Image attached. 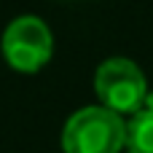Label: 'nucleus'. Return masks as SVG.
<instances>
[{
	"mask_svg": "<svg viewBox=\"0 0 153 153\" xmlns=\"http://www.w3.org/2000/svg\"><path fill=\"white\" fill-rule=\"evenodd\" d=\"M126 153H153V102L126 121Z\"/></svg>",
	"mask_w": 153,
	"mask_h": 153,
	"instance_id": "obj_4",
	"label": "nucleus"
},
{
	"mask_svg": "<svg viewBox=\"0 0 153 153\" xmlns=\"http://www.w3.org/2000/svg\"><path fill=\"white\" fill-rule=\"evenodd\" d=\"M126 148V118L105 105L75 110L62 129L65 153H121Z\"/></svg>",
	"mask_w": 153,
	"mask_h": 153,
	"instance_id": "obj_1",
	"label": "nucleus"
},
{
	"mask_svg": "<svg viewBox=\"0 0 153 153\" xmlns=\"http://www.w3.org/2000/svg\"><path fill=\"white\" fill-rule=\"evenodd\" d=\"M94 91L100 105L110 108L118 116H134L145 108L148 81L143 70L126 56L105 59L94 73Z\"/></svg>",
	"mask_w": 153,
	"mask_h": 153,
	"instance_id": "obj_2",
	"label": "nucleus"
},
{
	"mask_svg": "<svg viewBox=\"0 0 153 153\" xmlns=\"http://www.w3.org/2000/svg\"><path fill=\"white\" fill-rule=\"evenodd\" d=\"M3 56L19 73H38L54 54V35L38 16H19L3 32Z\"/></svg>",
	"mask_w": 153,
	"mask_h": 153,
	"instance_id": "obj_3",
	"label": "nucleus"
}]
</instances>
